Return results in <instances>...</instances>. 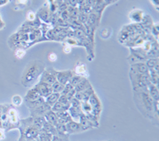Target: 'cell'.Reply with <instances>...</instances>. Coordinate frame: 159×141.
Here are the masks:
<instances>
[{
    "instance_id": "cell-16",
    "label": "cell",
    "mask_w": 159,
    "mask_h": 141,
    "mask_svg": "<svg viewBox=\"0 0 159 141\" xmlns=\"http://www.w3.org/2000/svg\"><path fill=\"white\" fill-rule=\"evenodd\" d=\"M40 97H42V96H40V94L38 93L34 87L33 86L25 95V101H33Z\"/></svg>"
},
{
    "instance_id": "cell-6",
    "label": "cell",
    "mask_w": 159,
    "mask_h": 141,
    "mask_svg": "<svg viewBox=\"0 0 159 141\" xmlns=\"http://www.w3.org/2000/svg\"><path fill=\"white\" fill-rule=\"evenodd\" d=\"M34 87L36 89L38 93L40 94V96L43 98L47 97L49 95H50L52 92V85H49V84L44 83V82H38V83H36L34 85Z\"/></svg>"
},
{
    "instance_id": "cell-35",
    "label": "cell",
    "mask_w": 159,
    "mask_h": 141,
    "mask_svg": "<svg viewBox=\"0 0 159 141\" xmlns=\"http://www.w3.org/2000/svg\"><path fill=\"white\" fill-rule=\"evenodd\" d=\"M2 135H3V134H2V132H0V139H2V137H1V136H2Z\"/></svg>"
},
{
    "instance_id": "cell-1",
    "label": "cell",
    "mask_w": 159,
    "mask_h": 141,
    "mask_svg": "<svg viewBox=\"0 0 159 141\" xmlns=\"http://www.w3.org/2000/svg\"><path fill=\"white\" fill-rule=\"evenodd\" d=\"M134 100L136 106L145 117L149 118L153 121L156 119L157 121L158 114L156 113L154 110L155 103L157 101H154L149 95L147 89L144 90L134 91Z\"/></svg>"
},
{
    "instance_id": "cell-13",
    "label": "cell",
    "mask_w": 159,
    "mask_h": 141,
    "mask_svg": "<svg viewBox=\"0 0 159 141\" xmlns=\"http://www.w3.org/2000/svg\"><path fill=\"white\" fill-rule=\"evenodd\" d=\"M147 92H148L149 95L152 97V99L154 100V101H158L159 100V92L157 86L155 85L150 83V85L147 86Z\"/></svg>"
},
{
    "instance_id": "cell-12",
    "label": "cell",
    "mask_w": 159,
    "mask_h": 141,
    "mask_svg": "<svg viewBox=\"0 0 159 141\" xmlns=\"http://www.w3.org/2000/svg\"><path fill=\"white\" fill-rule=\"evenodd\" d=\"M44 117L45 119V121H47L48 123L51 124L53 126H56L58 124V119L57 116L56 112H53L52 110L48 111L44 115Z\"/></svg>"
},
{
    "instance_id": "cell-17",
    "label": "cell",
    "mask_w": 159,
    "mask_h": 141,
    "mask_svg": "<svg viewBox=\"0 0 159 141\" xmlns=\"http://www.w3.org/2000/svg\"><path fill=\"white\" fill-rule=\"evenodd\" d=\"M61 94L60 93H57V92H52L50 95L47 96V97L45 98V102L47 105H49V106L52 108L53 106L55 103L58 101V99H59V96Z\"/></svg>"
},
{
    "instance_id": "cell-24",
    "label": "cell",
    "mask_w": 159,
    "mask_h": 141,
    "mask_svg": "<svg viewBox=\"0 0 159 141\" xmlns=\"http://www.w3.org/2000/svg\"><path fill=\"white\" fill-rule=\"evenodd\" d=\"M86 72H87V67H86L85 64H80V65H77L76 66V69H75L76 74L83 77V75Z\"/></svg>"
},
{
    "instance_id": "cell-18",
    "label": "cell",
    "mask_w": 159,
    "mask_h": 141,
    "mask_svg": "<svg viewBox=\"0 0 159 141\" xmlns=\"http://www.w3.org/2000/svg\"><path fill=\"white\" fill-rule=\"evenodd\" d=\"M25 136L28 138V139H35L37 136L39 135V130L37 129H35L34 127H33L32 125L30 126L29 128H27V129L25 130Z\"/></svg>"
},
{
    "instance_id": "cell-8",
    "label": "cell",
    "mask_w": 159,
    "mask_h": 141,
    "mask_svg": "<svg viewBox=\"0 0 159 141\" xmlns=\"http://www.w3.org/2000/svg\"><path fill=\"white\" fill-rule=\"evenodd\" d=\"M74 75V73L72 70H64L57 71L56 70V78L57 81L62 85H65L69 83L71 78Z\"/></svg>"
},
{
    "instance_id": "cell-7",
    "label": "cell",
    "mask_w": 159,
    "mask_h": 141,
    "mask_svg": "<svg viewBox=\"0 0 159 141\" xmlns=\"http://www.w3.org/2000/svg\"><path fill=\"white\" fill-rule=\"evenodd\" d=\"M88 102L90 105L91 108H92V112H94L95 116H97V114L99 115V113L101 112L102 109V105L100 103V101L98 98L97 95L96 94V92L92 94V96L89 98L88 100Z\"/></svg>"
},
{
    "instance_id": "cell-5",
    "label": "cell",
    "mask_w": 159,
    "mask_h": 141,
    "mask_svg": "<svg viewBox=\"0 0 159 141\" xmlns=\"http://www.w3.org/2000/svg\"><path fill=\"white\" fill-rule=\"evenodd\" d=\"M39 82L52 85L55 82H57L56 70L52 69V68L45 69L42 73V75H41V77H40Z\"/></svg>"
},
{
    "instance_id": "cell-15",
    "label": "cell",
    "mask_w": 159,
    "mask_h": 141,
    "mask_svg": "<svg viewBox=\"0 0 159 141\" xmlns=\"http://www.w3.org/2000/svg\"><path fill=\"white\" fill-rule=\"evenodd\" d=\"M45 123V119L44 116H35L32 118V121H31V125L34 127L35 129L41 130L43 128L44 125Z\"/></svg>"
},
{
    "instance_id": "cell-11",
    "label": "cell",
    "mask_w": 159,
    "mask_h": 141,
    "mask_svg": "<svg viewBox=\"0 0 159 141\" xmlns=\"http://www.w3.org/2000/svg\"><path fill=\"white\" fill-rule=\"evenodd\" d=\"M49 110H51V107L45 102L41 106L31 110L32 111L31 114L33 115V117H35V116H44V115Z\"/></svg>"
},
{
    "instance_id": "cell-34",
    "label": "cell",
    "mask_w": 159,
    "mask_h": 141,
    "mask_svg": "<svg viewBox=\"0 0 159 141\" xmlns=\"http://www.w3.org/2000/svg\"><path fill=\"white\" fill-rule=\"evenodd\" d=\"M76 1H77V2H79V3H82V2H84V0H76Z\"/></svg>"
},
{
    "instance_id": "cell-27",
    "label": "cell",
    "mask_w": 159,
    "mask_h": 141,
    "mask_svg": "<svg viewBox=\"0 0 159 141\" xmlns=\"http://www.w3.org/2000/svg\"><path fill=\"white\" fill-rule=\"evenodd\" d=\"M130 15H131V16L133 15V17H130V18H131L133 21L140 22V21L142 20V15H143V13L139 11H134V14H133V13H131V14H130Z\"/></svg>"
},
{
    "instance_id": "cell-31",
    "label": "cell",
    "mask_w": 159,
    "mask_h": 141,
    "mask_svg": "<svg viewBox=\"0 0 159 141\" xmlns=\"http://www.w3.org/2000/svg\"><path fill=\"white\" fill-rule=\"evenodd\" d=\"M70 51H71V47L69 46V45H65V46L64 47V52H65V54H69V53H70Z\"/></svg>"
},
{
    "instance_id": "cell-20",
    "label": "cell",
    "mask_w": 159,
    "mask_h": 141,
    "mask_svg": "<svg viewBox=\"0 0 159 141\" xmlns=\"http://www.w3.org/2000/svg\"><path fill=\"white\" fill-rule=\"evenodd\" d=\"M69 108H70V106H69V105H65L63 104L60 103L59 101H57L51 108V110H52L55 112H63V111H68Z\"/></svg>"
},
{
    "instance_id": "cell-19",
    "label": "cell",
    "mask_w": 159,
    "mask_h": 141,
    "mask_svg": "<svg viewBox=\"0 0 159 141\" xmlns=\"http://www.w3.org/2000/svg\"><path fill=\"white\" fill-rule=\"evenodd\" d=\"M45 103V98L40 97L38 99L35 100V101H26V105L28 106L30 110L36 109L38 107L41 106L42 104Z\"/></svg>"
},
{
    "instance_id": "cell-21",
    "label": "cell",
    "mask_w": 159,
    "mask_h": 141,
    "mask_svg": "<svg viewBox=\"0 0 159 141\" xmlns=\"http://www.w3.org/2000/svg\"><path fill=\"white\" fill-rule=\"evenodd\" d=\"M149 76H150V83L157 85L158 84V72L154 69H149Z\"/></svg>"
},
{
    "instance_id": "cell-30",
    "label": "cell",
    "mask_w": 159,
    "mask_h": 141,
    "mask_svg": "<svg viewBox=\"0 0 159 141\" xmlns=\"http://www.w3.org/2000/svg\"><path fill=\"white\" fill-rule=\"evenodd\" d=\"M48 58H49L50 62H55L57 59V55L56 54H54V53H51V54H49V56H48Z\"/></svg>"
},
{
    "instance_id": "cell-29",
    "label": "cell",
    "mask_w": 159,
    "mask_h": 141,
    "mask_svg": "<svg viewBox=\"0 0 159 141\" xmlns=\"http://www.w3.org/2000/svg\"><path fill=\"white\" fill-rule=\"evenodd\" d=\"M25 53L26 52H25V50H24V49H18L16 50V52H15V56H16L17 58H18V59H22V58L25 55Z\"/></svg>"
},
{
    "instance_id": "cell-10",
    "label": "cell",
    "mask_w": 159,
    "mask_h": 141,
    "mask_svg": "<svg viewBox=\"0 0 159 141\" xmlns=\"http://www.w3.org/2000/svg\"><path fill=\"white\" fill-rule=\"evenodd\" d=\"M130 71V72L138 73H142V74L149 73L148 67L147 66L145 62H136V63L131 64Z\"/></svg>"
},
{
    "instance_id": "cell-33",
    "label": "cell",
    "mask_w": 159,
    "mask_h": 141,
    "mask_svg": "<svg viewBox=\"0 0 159 141\" xmlns=\"http://www.w3.org/2000/svg\"><path fill=\"white\" fill-rule=\"evenodd\" d=\"M100 7H101V6H100ZM99 7V6H98V5H96V8H98V7ZM98 10H99V9H96V11H98ZM102 11L101 9H99V11Z\"/></svg>"
},
{
    "instance_id": "cell-28",
    "label": "cell",
    "mask_w": 159,
    "mask_h": 141,
    "mask_svg": "<svg viewBox=\"0 0 159 141\" xmlns=\"http://www.w3.org/2000/svg\"><path fill=\"white\" fill-rule=\"evenodd\" d=\"M58 101L65 105H69V106H70V101H69V98H68L67 96H65V95H63V94H61V95H60Z\"/></svg>"
},
{
    "instance_id": "cell-2",
    "label": "cell",
    "mask_w": 159,
    "mask_h": 141,
    "mask_svg": "<svg viewBox=\"0 0 159 141\" xmlns=\"http://www.w3.org/2000/svg\"><path fill=\"white\" fill-rule=\"evenodd\" d=\"M44 70H45V65L42 62L36 60L30 62L22 73V85L25 87L34 86Z\"/></svg>"
},
{
    "instance_id": "cell-4",
    "label": "cell",
    "mask_w": 159,
    "mask_h": 141,
    "mask_svg": "<svg viewBox=\"0 0 159 141\" xmlns=\"http://www.w3.org/2000/svg\"><path fill=\"white\" fill-rule=\"evenodd\" d=\"M148 58L147 54V51L142 49H130V56L128 57V61L130 64H134L136 62H146Z\"/></svg>"
},
{
    "instance_id": "cell-22",
    "label": "cell",
    "mask_w": 159,
    "mask_h": 141,
    "mask_svg": "<svg viewBox=\"0 0 159 141\" xmlns=\"http://www.w3.org/2000/svg\"><path fill=\"white\" fill-rule=\"evenodd\" d=\"M147 66L148 67L149 69H154L157 65H159V62H158V58H147V61L145 62Z\"/></svg>"
},
{
    "instance_id": "cell-14",
    "label": "cell",
    "mask_w": 159,
    "mask_h": 141,
    "mask_svg": "<svg viewBox=\"0 0 159 141\" xmlns=\"http://www.w3.org/2000/svg\"><path fill=\"white\" fill-rule=\"evenodd\" d=\"M92 86L90 84V82H89V80L86 78L83 77V78L81 79V81L78 83V85L76 87H74L75 91L76 92H82V91L86 90L87 89L90 88Z\"/></svg>"
},
{
    "instance_id": "cell-9",
    "label": "cell",
    "mask_w": 159,
    "mask_h": 141,
    "mask_svg": "<svg viewBox=\"0 0 159 141\" xmlns=\"http://www.w3.org/2000/svg\"><path fill=\"white\" fill-rule=\"evenodd\" d=\"M65 125H66L68 134L79 133V132H82L88 130V129H86L85 127H84L80 123H77L76 121H74V120H70Z\"/></svg>"
},
{
    "instance_id": "cell-3",
    "label": "cell",
    "mask_w": 159,
    "mask_h": 141,
    "mask_svg": "<svg viewBox=\"0 0 159 141\" xmlns=\"http://www.w3.org/2000/svg\"><path fill=\"white\" fill-rule=\"evenodd\" d=\"M130 80L134 91L147 89V86L150 84L149 73L142 74V73H138L130 71Z\"/></svg>"
},
{
    "instance_id": "cell-26",
    "label": "cell",
    "mask_w": 159,
    "mask_h": 141,
    "mask_svg": "<svg viewBox=\"0 0 159 141\" xmlns=\"http://www.w3.org/2000/svg\"><path fill=\"white\" fill-rule=\"evenodd\" d=\"M22 101H23V100H22V98L19 95H15V96H13L12 99H11V102L15 106L21 105L22 104Z\"/></svg>"
},
{
    "instance_id": "cell-23",
    "label": "cell",
    "mask_w": 159,
    "mask_h": 141,
    "mask_svg": "<svg viewBox=\"0 0 159 141\" xmlns=\"http://www.w3.org/2000/svg\"><path fill=\"white\" fill-rule=\"evenodd\" d=\"M64 88H65V85L61 84L60 82H58L57 81L55 82L52 85V92H57V93H61L64 90Z\"/></svg>"
},
{
    "instance_id": "cell-32",
    "label": "cell",
    "mask_w": 159,
    "mask_h": 141,
    "mask_svg": "<svg viewBox=\"0 0 159 141\" xmlns=\"http://www.w3.org/2000/svg\"><path fill=\"white\" fill-rule=\"evenodd\" d=\"M70 2L72 6H75L77 3V1H76V0H70Z\"/></svg>"
},
{
    "instance_id": "cell-25",
    "label": "cell",
    "mask_w": 159,
    "mask_h": 141,
    "mask_svg": "<svg viewBox=\"0 0 159 141\" xmlns=\"http://www.w3.org/2000/svg\"><path fill=\"white\" fill-rule=\"evenodd\" d=\"M83 78V77L80 76V75H77V74H74L73 76L71 78L70 81H69V83L71 84V85H72L73 87H76V85H78V83H79L80 81H81V79Z\"/></svg>"
}]
</instances>
